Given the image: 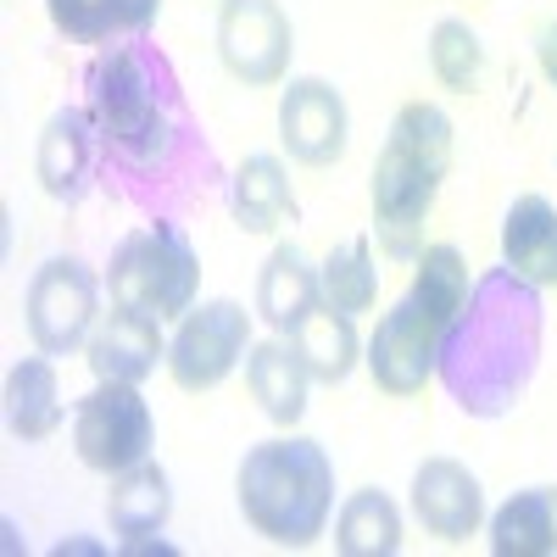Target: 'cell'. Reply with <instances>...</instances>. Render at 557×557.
Instances as JSON below:
<instances>
[{
    "label": "cell",
    "mask_w": 557,
    "mask_h": 557,
    "mask_svg": "<svg viewBox=\"0 0 557 557\" xmlns=\"http://www.w3.org/2000/svg\"><path fill=\"white\" fill-rule=\"evenodd\" d=\"M157 446V418L139 396V385H107L96 380L78 407H73V451L84 469L96 474H123L146 462Z\"/></svg>",
    "instance_id": "cell-7"
},
{
    "label": "cell",
    "mask_w": 557,
    "mask_h": 557,
    "mask_svg": "<svg viewBox=\"0 0 557 557\" xmlns=\"http://www.w3.org/2000/svg\"><path fill=\"white\" fill-rule=\"evenodd\" d=\"M312 307H323V285L318 268L296 251V246H273V257L257 273V318L268 323L273 335H296L301 323L312 318Z\"/></svg>",
    "instance_id": "cell-15"
},
{
    "label": "cell",
    "mask_w": 557,
    "mask_h": 557,
    "mask_svg": "<svg viewBox=\"0 0 557 557\" xmlns=\"http://www.w3.org/2000/svg\"><path fill=\"white\" fill-rule=\"evenodd\" d=\"M469 262H462L457 246H424L418 251V273H412V301L424 307L441 330L462 312V301H469Z\"/></svg>",
    "instance_id": "cell-26"
},
{
    "label": "cell",
    "mask_w": 557,
    "mask_h": 557,
    "mask_svg": "<svg viewBox=\"0 0 557 557\" xmlns=\"http://www.w3.org/2000/svg\"><path fill=\"white\" fill-rule=\"evenodd\" d=\"M296 51V28L278 0H223L218 7V57L240 84H278Z\"/></svg>",
    "instance_id": "cell-9"
},
{
    "label": "cell",
    "mask_w": 557,
    "mask_h": 557,
    "mask_svg": "<svg viewBox=\"0 0 557 557\" xmlns=\"http://www.w3.org/2000/svg\"><path fill=\"white\" fill-rule=\"evenodd\" d=\"M196 285H201V257H196L190 235L168 218L134 228V235L112 251V268H107L112 307L151 312L162 323L184 318L196 307Z\"/></svg>",
    "instance_id": "cell-5"
},
{
    "label": "cell",
    "mask_w": 557,
    "mask_h": 557,
    "mask_svg": "<svg viewBox=\"0 0 557 557\" xmlns=\"http://www.w3.org/2000/svg\"><path fill=\"white\" fill-rule=\"evenodd\" d=\"M23 318H28V341L45 357H73L78 346H89L101 323V278L78 257H51L45 268H34L28 296H23Z\"/></svg>",
    "instance_id": "cell-6"
},
{
    "label": "cell",
    "mask_w": 557,
    "mask_h": 557,
    "mask_svg": "<svg viewBox=\"0 0 557 557\" xmlns=\"http://www.w3.org/2000/svg\"><path fill=\"white\" fill-rule=\"evenodd\" d=\"M246 385H251L257 407L273 418V424H285V430L301 424L312 374H307L301 351H296L285 335H278V341H257V346L246 351Z\"/></svg>",
    "instance_id": "cell-16"
},
{
    "label": "cell",
    "mask_w": 557,
    "mask_h": 557,
    "mask_svg": "<svg viewBox=\"0 0 557 557\" xmlns=\"http://www.w3.org/2000/svg\"><path fill=\"white\" fill-rule=\"evenodd\" d=\"M435 357H441V323L412 296L396 301L380 318V330L368 335V346H362L368 374H374V385L385 396H418L424 380L435 374Z\"/></svg>",
    "instance_id": "cell-10"
},
{
    "label": "cell",
    "mask_w": 557,
    "mask_h": 557,
    "mask_svg": "<svg viewBox=\"0 0 557 557\" xmlns=\"http://www.w3.org/2000/svg\"><path fill=\"white\" fill-rule=\"evenodd\" d=\"M84 107L101 134L107 162H117L134 178H157L178 168V157L196 146V123L184 112V89L173 62L134 34L128 45H112L84 73Z\"/></svg>",
    "instance_id": "cell-2"
},
{
    "label": "cell",
    "mask_w": 557,
    "mask_h": 557,
    "mask_svg": "<svg viewBox=\"0 0 557 557\" xmlns=\"http://www.w3.org/2000/svg\"><path fill=\"white\" fill-rule=\"evenodd\" d=\"M173 519V485L157 462H134V469L112 474V491H107V524L123 535V541H146V535H162Z\"/></svg>",
    "instance_id": "cell-18"
},
{
    "label": "cell",
    "mask_w": 557,
    "mask_h": 557,
    "mask_svg": "<svg viewBox=\"0 0 557 557\" xmlns=\"http://www.w3.org/2000/svg\"><path fill=\"white\" fill-rule=\"evenodd\" d=\"M57 34L73 45H107V39H134L146 34L162 12V0H45Z\"/></svg>",
    "instance_id": "cell-22"
},
{
    "label": "cell",
    "mask_w": 557,
    "mask_h": 557,
    "mask_svg": "<svg viewBox=\"0 0 557 557\" xmlns=\"http://www.w3.org/2000/svg\"><path fill=\"white\" fill-rule=\"evenodd\" d=\"M541 346H546L541 285H530L502 262L474 278L462 312L441 330L435 374L469 418H507L535 380Z\"/></svg>",
    "instance_id": "cell-1"
},
{
    "label": "cell",
    "mask_w": 557,
    "mask_h": 557,
    "mask_svg": "<svg viewBox=\"0 0 557 557\" xmlns=\"http://www.w3.org/2000/svg\"><path fill=\"white\" fill-rule=\"evenodd\" d=\"M278 139L307 168L341 162L351 139V112L341 101V89L330 78H290V89L278 96Z\"/></svg>",
    "instance_id": "cell-11"
},
{
    "label": "cell",
    "mask_w": 557,
    "mask_h": 557,
    "mask_svg": "<svg viewBox=\"0 0 557 557\" xmlns=\"http://www.w3.org/2000/svg\"><path fill=\"white\" fill-rule=\"evenodd\" d=\"M430 73L446 89H457V96L480 89V78H485V45H480V34L462 17H441L435 23V34H430Z\"/></svg>",
    "instance_id": "cell-27"
},
{
    "label": "cell",
    "mask_w": 557,
    "mask_h": 557,
    "mask_svg": "<svg viewBox=\"0 0 557 557\" xmlns=\"http://www.w3.org/2000/svg\"><path fill=\"white\" fill-rule=\"evenodd\" d=\"M228 207L246 235H273L285 218H296V190L278 157H246L228 178Z\"/></svg>",
    "instance_id": "cell-19"
},
{
    "label": "cell",
    "mask_w": 557,
    "mask_h": 557,
    "mask_svg": "<svg viewBox=\"0 0 557 557\" xmlns=\"http://www.w3.org/2000/svg\"><path fill=\"white\" fill-rule=\"evenodd\" d=\"M318 285H323V301H330L335 312H368L380 301V262H374V246H368L362 235L357 240H341L330 257H323L318 268Z\"/></svg>",
    "instance_id": "cell-25"
},
{
    "label": "cell",
    "mask_w": 557,
    "mask_h": 557,
    "mask_svg": "<svg viewBox=\"0 0 557 557\" xmlns=\"http://www.w3.org/2000/svg\"><path fill=\"white\" fill-rule=\"evenodd\" d=\"M251 351V312L240 301H201L178 318V335L168 341V374L178 391H218Z\"/></svg>",
    "instance_id": "cell-8"
},
{
    "label": "cell",
    "mask_w": 557,
    "mask_h": 557,
    "mask_svg": "<svg viewBox=\"0 0 557 557\" xmlns=\"http://www.w3.org/2000/svg\"><path fill=\"white\" fill-rule=\"evenodd\" d=\"M235 496L246 524L273 546H312L335 513V462L307 435H273L240 457Z\"/></svg>",
    "instance_id": "cell-3"
},
{
    "label": "cell",
    "mask_w": 557,
    "mask_h": 557,
    "mask_svg": "<svg viewBox=\"0 0 557 557\" xmlns=\"http://www.w3.org/2000/svg\"><path fill=\"white\" fill-rule=\"evenodd\" d=\"M541 73H546V84L557 89V23L541 34Z\"/></svg>",
    "instance_id": "cell-28"
},
{
    "label": "cell",
    "mask_w": 557,
    "mask_h": 557,
    "mask_svg": "<svg viewBox=\"0 0 557 557\" xmlns=\"http://www.w3.org/2000/svg\"><path fill=\"white\" fill-rule=\"evenodd\" d=\"M496 557H552L557 552V485H530L491 513Z\"/></svg>",
    "instance_id": "cell-20"
},
{
    "label": "cell",
    "mask_w": 557,
    "mask_h": 557,
    "mask_svg": "<svg viewBox=\"0 0 557 557\" xmlns=\"http://www.w3.org/2000/svg\"><path fill=\"white\" fill-rule=\"evenodd\" d=\"M290 346L301 351L307 374H312L318 385H346L351 368H357V357H362L357 330H351V312H335L330 301L312 307V318L290 335Z\"/></svg>",
    "instance_id": "cell-23"
},
{
    "label": "cell",
    "mask_w": 557,
    "mask_h": 557,
    "mask_svg": "<svg viewBox=\"0 0 557 557\" xmlns=\"http://www.w3.org/2000/svg\"><path fill=\"white\" fill-rule=\"evenodd\" d=\"M412 513L430 535H441L446 546L469 541L485 519V491L469 474V462L457 457H424L412 474Z\"/></svg>",
    "instance_id": "cell-14"
},
{
    "label": "cell",
    "mask_w": 557,
    "mask_h": 557,
    "mask_svg": "<svg viewBox=\"0 0 557 557\" xmlns=\"http://www.w3.org/2000/svg\"><path fill=\"white\" fill-rule=\"evenodd\" d=\"M502 262L530 285H557V207L546 196H519L502 218Z\"/></svg>",
    "instance_id": "cell-17"
},
{
    "label": "cell",
    "mask_w": 557,
    "mask_h": 557,
    "mask_svg": "<svg viewBox=\"0 0 557 557\" xmlns=\"http://www.w3.org/2000/svg\"><path fill=\"white\" fill-rule=\"evenodd\" d=\"M7 430L17 441H51L62 430V391L51 357H23L7 374Z\"/></svg>",
    "instance_id": "cell-21"
},
{
    "label": "cell",
    "mask_w": 557,
    "mask_h": 557,
    "mask_svg": "<svg viewBox=\"0 0 557 557\" xmlns=\"http://www.w3.org/2000/svg\"><path fill=\"white\" fill-rule=\"evenodd\" d=\"M89 374L107 385H146L157 374V362H168V341H162V318L134 312V307H112L96 335L84 346Z\"/></svg>",
    "instance_id": "cell-12"
},
{
    "label": "cell",
    "mask_w": 557,
    "mask_h": 557,
    "mask_svg": "<svg viewBox=\"0 0 557 557\" xmlns=\"http://www.w3.org/2000/svg\"><path fill=\"white\" fill-rule=\"evenodd\" d=\"M451 173V117L435 101H407L391 123V139L374 162V228L396 262H418L424 218Z\"/></svg>",
    "instance_id": "cell-4"
},
{
    "label": "cell",
    "mask_w": 557,
    "mask_h": 557,
    "mask_svg": "<svg viewBox=\"0 0 557 557\" xmlns=\"http://www.w3.org/2000/svg\"><path fill=\"white\" fill-rule=\"evenodd\" d=\"M101 134L89 123V107H62L39 134V151H34V173L45 184L51 201H84L89 184H96V168H101Z\"/></svg>",
    "instance_id": "cell-13"
},
{
    "label": "cell",
    "mask_w": 557,
    "mask_h": 557,
    "mask_svg": "<svg viewBox=\"0 0 557 557\" xmlns=\"http://www.w3.org/2000/svg\"><path fill=\"white\" fill-rule=\"evenodd\" d=\"M335 552L341 557H396L401 552V513L385 491H351L335 513Z\"/></svg>",
    "instance_id": "cell-24"
}]
</instances>
